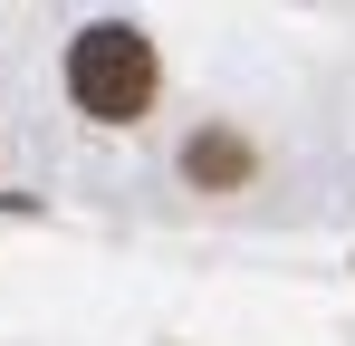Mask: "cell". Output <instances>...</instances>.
I'll list each match as a JSON object with an SVG mask.
<instances>
[{"label":"cell","mask_w":355,"mask_h":346,"mask_svg":"<svg viewBox=\"0 0 355 346\" xmlns=\"http://www.w3.org/2000/svg\"><path fill=\"white\" fill-rule=\"evenodd\" d=\"M154 87H164V58H154V39L135 19H87L67 39V97H77V115L135 125V115L154 106Z\"/></svg>","instance_id":"cell-1"},{"label":"cell","mask_w":355,"mask_h":346,"mask_svg":"<svg viewBox=\"0 0 355 346\" xmlns=\"http://www.w3.org/2000/svg\"><path fill=\"white\" fill-rule=\"evenodd\" d=\"M182 173H192V192H240V183L259 173V145H250L240 125H202V135L182 145Z\"/></svg>","instance_id":"cell-2"}]
</instances>
